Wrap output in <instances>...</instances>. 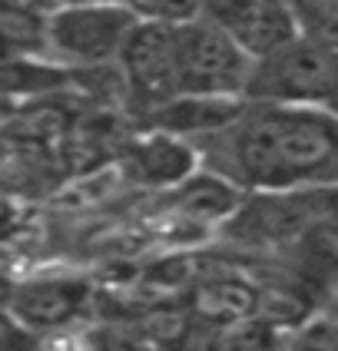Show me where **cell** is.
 <instances>
[{
	"mask_svg": "<svg viewBox=\"0 0 338 351\" xmlns=\"http://www.w3.org/2000/svg\"><path fill=\"white\" fill-rule=\"evenodd\" d=\"M202 169L242 193L338 186V117L325 106L242 103L239 117L193 139Z\"/></svg>",
	"mask_w": 338,
	"mask_h": 351,
	"instance_id": "cell-1",
	"label": "cell"
},
{
	"mask_svg": "<svg viewBox=\"0 0 338 351\" xmlns=\"http://www.w3.org/2000/svg\"><path fill=\"white\" fill-rule=\"evenodd\" d=\"M335 93L338 43L298 34L262 60H252L242 99L276 106H328Z\"/></svg>",
	"mask_w": 338,
	"mask_h": 351,
	"instance_id": "cell-2",
	"label": "cell"
},
{
	"mask_svg": "<svg viewBox=\"0 0 338 351\" xmlns=\"http://www.w3.org/2000/svg\"><path fill=\"white\" fill-rule=\"evenodd\" d=\"M139 17L123 0H80L53 10L43 20L50 50L77 66L117 63Z\"/></svg>",
	"mask_w": 338,
	"mask_h": 351,
	"instance_id": "cell-3",
	"label": "cell"
},
{
	"mask_svg": "<svg viewBox=\"0 0 338 351\" xmlns=\"http://www.w3.org/2000/svg\"><path fill=\"white\" fill-rule=\"evenodd\" d=\"M252 60L206 17L176 27V83L179 97L242 99Z\"/></svg>",
	"mask_w": 338,
	"mask_h": 351,
	"instance_id": "cell-4",
	"label": "cell"
},
{
	"mask_svg": "<svg viewBox=\"0 0 338 351\" xmlns=\"http://www.w3.org/2000/svg\"><path fill=\"white\" fill-rule=\"evenodd\" d=\"M328 193L332 186L245 193L242 206L222 222L226 235L252 249H289L305 229L328 219Z\"/></svg>",
	"mask_w": 338,
	"mask_h": 351,
	"instance_id": "cell-5",
	"label": "cell"
},
{
	"mask_svg": "<svg viewBox=\"0 0 338 351\" xmlns=\"http://www.w3.org/2000/svg\"><path fill=\"white\" fill-rule=\"evenodd\" d=\"M126 77V90L143 113L179 97L176 83V27L139 20L117 60Z\"/></svg>",
	"mask_w": 338,
	"mask_h": 351,
	"instance_id": "cell-6",
	"label": "cell"
},
{
	"mask_svg": "<svg viewBox=\"0 0 338 351\" xmlns=\"http://www.w3.org/2000/svg\"><path fill=\"white\" fill-rule=\"evenodd\" d=\"M202 17L216 23L249 60H262L302 34L292 0H206Z\"/></svg>",
	"mask_w": 338,
	"mask_h": 351,
	"instance_id": "cell-7",
	"label": "cell"
},
{
	"mask_svg": "<svg viewBox=\"0 0 338 351\" xmlns=\"http://www.w3.org/2000/svg\"><path fill=\"white\" fill-rule=\"evenodd\" d=\"M86 302H90V285L83 278L47 275V278H30V282L10 285V295L3 305L27 332L43 335L60 332L70 322H77Z\"/></svg>",
	"mask_w": 338,
	"mask_h": 351,
	"instance_id": "cell-8",
	"label": "cell"
},
{
	"mask_svg": "<svg viewBox=\"0 0 338 351\" xmlns=\"http://www.w3.org/2000/svg\"><path fill=\"white\" fill-rule=\"evenodd\" d=\"M199 169V159L193 143L169 133H149V136L136 139L126 153V173L133 182L143 186H156V189H173L186 176Z\"/></svg>",
	"mask_w": 338,
	"mask_h": 351,
	"instance_id": "cell-9",
	"label": "cell"
},
{
	"mask_svg": "<svg viewBox=\"0 0 338 351\" xmlns=\"http://www.w3.org/2000/svg\"><path fill=\"white\" fill-rule=\"evenodd\" d=\"M245 99H229V97H176L162 103L156 110H149L146 119L153 123L156 133H169L186 143L199 136H209L222 126H229L239 117Z\"/></svg>",
	"mask_w": 338,
	"mask_h": 351,
	"instance_id": "cell-10",
	"label": "cell"
},
{
	"mask_svg": "<svg viewBox=\"0 0 338 351\" xmlns=\"http://www.w3.org/2000/svg\"><path fill=\"white\" fill-rule=\"evenodd\" d=\"M173 189H176L173 202H176L179 213L202 222V226L229 222V215L236 213L242 206V199H245V193L239 186H232L229 179L209 173V169H196L193 176H186L179 186H173Z\"/></svg>",
	"mask_w": 338,
	"mask_h": 351,
	"instance_id": "cell-11",
	"label": "cell"
},
{
	"mask_svg": "<svg viewBox=\"0 0 338 351\" xmlns=\"http://www.w3.org/2000/svg\"><path fill=\"white\" fill-rule=\"evenodd\" d=\"M258 302V285L236 278V275H219V278H206L199 282L193 292V318H199L202 325L216 328V325H229L239 318L256 315Z\"/></svg>",
	"mask_w": 338,
	"mask_h": 351,
	"instance_id": "cell-12",
	"label": "cell"
},
{
	"mask_svg": "<svg viewBox=\"0 0 338 351\" xmlns=\"http://www.w3.org/2000/svg\"><path fill=\"white\" fill-rule=\"evenodd\" d=\"M285 335L289 332L262 322L258 315H249L229 325H216L202 351H285Z\"/></svg>",
	"mask_w": 338,
	"mask_h": 351,
	"instance_id": "cell-13",
	"label": "cell"
},
{
	"mask_svg": "<svg viewBox=\"0 0 338 351\" xmlns=\"http://www.w3.org/2000/svg\"><path fill=\"white\" fill-rule=\"evenodd\" d=\"M67 83L63 66H43V63H27V60H0V90L3 93H40Z\"/></svg>",
	"mask_w": 338,
	"mask_h": 351,
	"instance_id": "cell-14",
	"label": "cell"
},
{
	"mask_svg": "<svg viewBox=\"0 0 338 351\" xmlns=\"http://www.w3.org/2000/svg\"><path fill=\"white\" fill-rule=\"evenodd\" d=\"M139 20H153V23H169L179 27L186 20L202 17L206 0H123Z\"/></svg>",
	"mask_w": 338,
	"mask_h": 351,
	"instance_id": "cell-15",
	"label": "cell"
},
{
	"mask_svg": "<svg viewBox=\"0 0 338 351\" xmlns=\"http://www.w3.org/2000/svg\"><path fill=\"white\" fill-rule=\"evenodd\" d=\"M77 351H156L149 338L126 325H103L77 341Z\"/></svg>",
	"mask_w": 338,
	"mask_h": 351,
	"instance_id": "cell-16",
	"label": "cell"
},
{
	"mask_svg": "<svg viewBox=\"0 0 338 351\" xmlns=\"http://www.w3.org/2000/svg\"><path fill=\"white\" fill-rule=\"evenodd\" d=\"M285 351H338V322L305 318L285 335Z\"/></svg>",
	"mask_w": 338,
	"mask_h": 351,
	"instance_id": "cell-17",
	"label": "cell"
},
{
	"mask_svg": "<svg viewBox=\"0 0 338 351\" xmlns=\"http://www.w3.org/2000/svg\"><path fill=\"white\" fill-rule=\"evenodd\" d=\"M0 37L7 43H17L23 37L43 40V20L20 0H0Z\"/></svg>",
	"mask_w": 338,
	"mask_h": 351,
	"instance_id": "cell-18",
	"label": "cell"
},
{
	"mask_svg": "<svg viewBox=\"0 0 338 351\" xmlns=\"http://www.w3.org/2000/svg\"><path fill=\"white\" fill-rule=\"evenodd\" d=\"M0 351H43L40 335L27 332L17 318L7 312V305H0Z\"/></svg>",
	"mask_w": 338,
	"mask_h": 351,
	"instance_id": "cell-19",
	"label": "cell"
},
{
	"mask_svg": "<svg viewBox=\"0 0 338 351\" xmlns=\"http://www.w3.org/2000/svg\"><path fill=\"white\" fill-rule=\"evenodd\" d=\"M10 285H14V282H7V278L0 275V305L7 302V295H10Z\"/></svg>",
	"mask_w": 338,
	"mask_h": 351,
	"instance_id": "cell-20",
	"label": "cell"
},
{
	"mask_svg": "<svg viewBox=\"0 0 338 351\" xmlns=\"http://www.w3.org/2000/svg\"><path fill=\"white\" fill-rule=\"evenodd\" d=\"M325 110H328V113H332V117H338V93L332 99H328V106H325Z\"/></svg>",
	"mask_w": 338,
	"mask_h": 351,
	"instance_id": "cell-21",
	"label": "cell"
}]
</instances>
